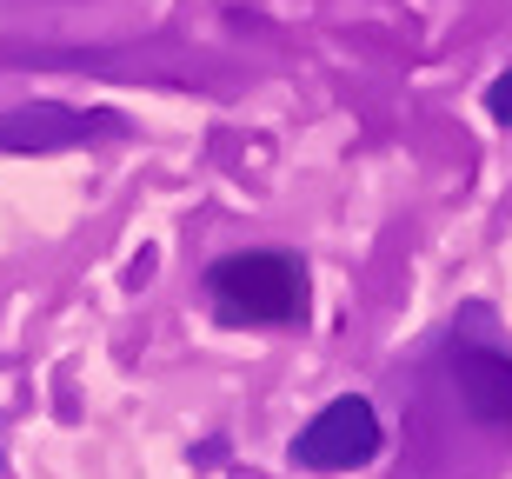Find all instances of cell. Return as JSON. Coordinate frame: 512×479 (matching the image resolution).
<instances>
[{
	"label": "cell",
	"mask_w": 512,
	"mask_h": 479,
	"mask_svg": "<svg viewBox=\"0 0 512 479\" xmlns=\"http://www.w3.org/2000/svg\"><path fill=\"white\" fill-rule=\"evenodd\" d=\"M207 300L227 326H300L306 267L293 253H227L207 267Z\"/></svg>",
	"instance_id": "1"
},
{
	"label": "cell",
	"mask_w": 512,
	"mask_h": 479,
	"mask_svg": "<svg viewBox=\"0 0 512 479\" xmlns=\"http://www.w3.org/2000/svg\"><path fill=\"white\" fill-rule=\"evenodd\" d=\"M386 446V426L373 413V400L360 393H340L326 400L313 420L293 433V466L300 473H353V466H373Z\"/></svg>",
	"instance_id": "2"
},
{
	"label": "cell",
	"mask_w": 512,
	"mask_h": 479,
	"mask_svg": "<svg viewBox=\"0 0 512 479\" xmlns=\"http://www.w3.org/2000/svg\"><path fill=\"white\" fill-rule=\"evenodd\" d=\"M127 120L107 107H67V100H27L0 114V154H74V147H114Z\"/></svg>",
	"instance_id": "3"
},
{
	"label": "cell",
	"mask_w": 512,
	"mask_h": 479,
	"mask_svg": "<svg viewBox=\"0 0 512 479\" xmlns=\"http://www.w3.org/2000/svg\"><path fill=\"white\" fill-rule=\"evenodd\" d=\"M453 400L466 406V420L493 426V433H512V353L499 346H473V340H453L446 360H439Z\"/></svg>",
	"instance_id": "4"
},
{
	"label": "cell",
	"mask_w": 512,
	"mask_h": 479,
	"mask_svg": "<svg viewBox=\"0 0 512 479\" xmlns=\"http://www.w3.org/2000/svg\"><path fill=\"white\" fill-rule=\"evenodd\" d=\"M486 114H493L499 127H512V67L493 80V87H486Z\"/></svg>",
	"instance_id": "5"
},
{
	"label": "cell",
	"mask_w": 512,
	"mask_h": 479,
	"mask_svg": "<svg viewBox=\"0 0 512 479\" xmlns=\"http://www.w3.org/2000/svg\"><path fill=\"white\" fill-rule=\"evenodd\" d=\"M0 466H7V426H0Z\"/></svg>",
	"instance_id": "6"
}]
</instances>
